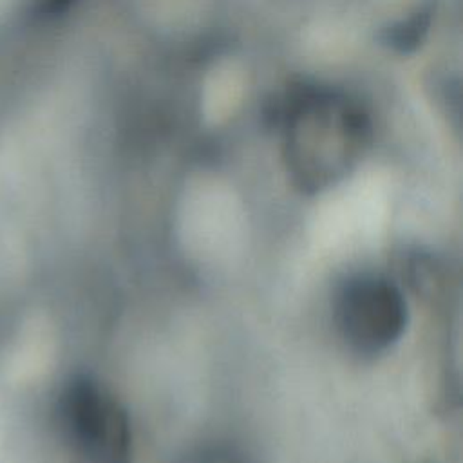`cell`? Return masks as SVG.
I'll return each instance as SVG.
<instances>
[{
    "mask_svg": "<svg viewBox=\"0 0 463 463\" xmlns=\"http://www.w3.org/2000/svg\"><path fill=\"white\" fill-rule=\"evenodd\" d=\"M409 309L403 291L387 277L360 273L345 279L333 300V322L358 354H380L403 335Z\"/></svg>",
    "mask_w": 463,
    "mask_h": 463,
    "instance_id": "6da1fadb",
    "label": "cell"
},
{
    "mask_svg": "<svg viewBox=\"0 0 463 463\" xmlns=\"http://www.w3.org/2000/svg\"><path fill=\"white\" fill-rule=\"evenodd\" d=\"M65 416L90 463H130V418L109 389L87 378L76 382L67 392Z\"/></svg>",
    "mask_w": 463,
    "mask_h": 463,
    "instance_id": "7a4b0ae2",
    "label": "cell"
},
{
    "mask_svg": "<svg viewBox=\"0 0 463 463\" xmlns=\"http://www.w3.org/2000/svg\"><path fill=\"white\" fill-rule=\"evenodd\" d=\"M429 22H430V13L429 11H420L409 22L391 29L387 42L398 51H403V52L411 51L421 42L423 34L429 29Z\"/></svg>",
    "mask_w": 463,
    "mask_h": 463,
    "instance_id": "3957f363",
    "label": "cell"
},
{
    "mask_svg": "<svg viewBox=\"0 0 463 463\" xmlns=\"http://www.w3.org/2000/svg\"><path fill=\"white\" fill-rule=\"evenodd\" d=\"M177 463H248V459L226 445H204L190 450Z\"/></svg>",
    "mask_w": 463,
    "mask_h": 463,
    "instance_id": "277c9868",
    "label": "cell"
}]
</instances>
